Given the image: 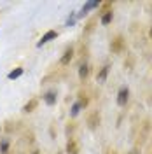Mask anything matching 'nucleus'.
<instances>
[{
    "label": "nucleus",
    "mask_w": 152,
    "mask_h": 154,
    "mask_svg": "<svg viewBox=\"0 0 152 154\" xmlns=\"http://www.w3.org/2000/svg\"><path fill=\"white\" fill-rule=\"evenodd\" d=\"M124 48V40L123 37H115L114 40H112V44H110V49L114 51V53H121Z\"/></svg>",
    "instance_id": "nucleus-1"
},
{
    "label": "nucleus",
    "mask_w": 152,
    "mask_h": 154,
    "mask_svg": "<svg viewBox=\"0 0 152 154\" xmlns=\"http://www.w3.org/2000/svg\"><path fill=\"white\" fill-rule=\"evenodd\" d=\"M128 95H129V91L123 88L121 91H119V95H117V103L119 105H126V102H128Z\"/></svg>",
    "instance_id": "nucleus-2"
},
{
    "label": "nucleus",
    "mask_w": 152,
    "mask_h": 154,
    "mask_svg": "<svg viewBox=\"0 0 152 154\" xmlns=\"http://www.w3.org/2000/svg\"><path fill=\"white\" fill-rule=\"evenodd\" d=\"M98 123H100V116H98V112H93V114L87 116V125L91 126V128H95Z\"/></svg>",
    "instance_id": "nucleus-3"
},
{
    "label": "nucleus",
    "mask_w": 152,
    "mask_h": 154,
    "mask_svg": "<svg viewBox=\"0 0 152 154\" xmlns=\"http://www.w3.org/2000/svg\"><path fill=\"white\" fill-rule=\"evenodd\" d=\"M54 37H56V32H53V30H51V32H47V33H46V35L42 37V40L38 42V46H42V44H46V42H49L51 38H54Z\"/></svg>",
    "instance_id": "nucleus-4"
},
{
    "label": "nucleus",
    "mask_w": 152,
    "mask_h": 154,
    "mask_svg": "<svg viewBox=\"0 0 152 154\" xmlns=\"http://www.w3.org/2000/svg\"><path fill=\"white\" fill-rule=\"evenodd\" d=\"M72 54H74V51H72V49H67V51H65V56L61 58V65H67L68 61L72 60Z\"/></svg>",
    "instance_id": "nucleus-5"
},
{
    "label": "nucleus",
    "mask_w": 152,
    "mask_h": 154,
    "mask_svg": "<svg viewBox=\"0 0 152 154\" xmlns=\"http://www.w3.org/2000/svg\"><path fill=\"white\" fill-rule=\"evenodd\" d=\"M98 5H100V2H87L84 7H82V12H81V14H86V12H87L89 9H93V7H98Z\"/></svg>",
    "instance_id": "nucleus-6"
},
{
    "label": "nucleus",
    "mask_w": 152,
    "mask_h": 154,
    "mask_svg": "<svg viewBox=\"0 0 152 154\" xmlns=\"http://www.w3.org/2000/svg\"><path fill=\"white\" fill-rule=\"evenodd\" d=\"M110 21H112V11H107L102 16V25H108Z\"/></svg>",
    "instance_id": "nucleus-7"
},
{
    "label": "nucleus",
    "mask_w": 152,
    "mask_h": 154,
    "mask_svg": "<svg viewBox=\"0 0 152 154\" xmlns=\"http://www.w3.org/2000/svg\"><path fill=\"white\" fill-rule=\"evenodd\" d=\"M68 154H77L79 152V149H77V144L75 142H74V140H70V142H68Z\"/></svg>",
    "instance_id": "nucleus-8"
},
{
    "label": "nucleus",
    "mask_w": 152,
    "mask_h": 154,
    "mask_svg": "<svg viewBox=\"0 0 152 154\" xmlns=\"http://www.w3.org/2000/svg\"><path fill=\"white\" fill-rule=\"evenodd\" d=\"M46 102H47L49 105H53V103L56 102V95H54V93H47V95H46Z\"/></svg>",
    "instance_id": "nucleus-9"
},
{
    "label": "nucleus",
    "mask_w": 152,
    "mask_h": 154,
    "mask_svg": "<svg viewBox=\"0 0 152 154\" xmlns=\"http://www.w3.org/2000/svg\"><path fill=\"white\" fill-rule=\"evenodd\" d=\"M21 74H23V68H18V70H12V72L9 74V79H18V77L21 75Z\"/></svg>",
    "instance_id": "nucleus-10"
},
{
    "label": "nucleus",
    "mask_w": 152,
    "mask_h": 154,
    "mask_svg": "<svg viewBox=\"0 0 152 154\" xmlns=\"http://www.w3.org/2000/svg\"><path fill=\"white\" fill-rule=\"evenodd\" d=\"M35 105H37V100H32L30 103H26V105H25V110H26V112H30V110H32Z\"/></svg>",
    "instance_id": "nucleus-11"
},
{
    "label": "nucleus",
    "mask_w": 152,
    "mask_h": 154,
    "mask_svg": "<svg viewBox=\"0 0 152 154\" xmlns=\"http://www.w3.org/2000/svg\"><path fill=\"white\" fill-rule=\"evenodd\" d=\"M79 74H81V77H87V74H89V70H87V67H81V72H79Z\"/></svg>",
    "instance_id": "nucleus-12"
},
{
    "label": "nucleus",
    "mask_w": 152,
    "mask_h": 154,
    "mask_svg": "<svg viewBox=\"0 0 152 154\" xmlns=\"http://www.w3.org/2000/svg\"><path fill=\"white\" fill-rule=\"evenodd\" d=\"M81 107H82L81 103H75V105H74V109H72V114H74V116L79 114V109H81Z\"/></svg>",
    "instance_id": "nucleus-13"
},
{
    "label": "nucleus",
    "mask_w": 152,
    "mask_h": 154,
    "mask_svg": "<svg viewBox=\"0 0 152 154\" xmlns=\"http://www.w3.org/2000/svg\"><path fill=\"white\" fill-rule=\"evenodd\" d=\"M107 70H108V68L105 67L103 70H102V74H100V75H98V79H100V81H103V79H105V75H107Z\"/></svg>",
    "instance_id": "nucleus-14"
},
{
    "label": "nucleus",
    "mask_w": 152,
    "mask_h": 154,
    "mask_svg": "<svg viewBox=\"0 0 152 154\" xmlns=\"http://www.w3.org/2000/svg\"><path fill=\"white\" fill-rule=\"evenodd\" d=\"M150 37H152V28H150Z\"/></svg>",
    "instance_id": "nucleus-15"
},
{
    "label": "nucleus",
    "mask_w": 152,
    "mask_h": 154,
    "mask_svg": "<svg viewBox=\"0 0 152 154\" xmlns=\"http://www.w3.org/2000/svg\"><path fill=\"white\" fill-rule=\"evenodd\" d=\"M33 154H38V152H33Z\"/></svg>",
    "instance_id": "nucleus-16"
}]
</instances>
